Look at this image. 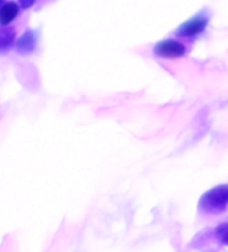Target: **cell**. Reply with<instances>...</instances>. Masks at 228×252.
Returning <instances> with one entry per match:
<instances>
[{
    "mask_svg": "<svg viewBox=\"0 0 228 252\" xmlns=\"http://www.w3.org/2000/svg\"><path fill=\"white\" fill-rule=\"evenodd\" d=\"M228 202V187L227 184L216 186L208 192H205L200 197L199 202V210L205 214H222L227 210Z\"/></svg>",
    "mask_w": 228,
    "mask_h": 252,
    "instance_id": "obj_1",
    "label": "cell"
},
{
    "mask_svg": "<svg viewBox=\"0 0 228 252\" xmlns=\"http://www.w3.org/2000/svg\"><path fill=\"white\" fill-rule=\"evenodd\" d=\"M208 23V18L204 15H197L195 18H192L191 20H188L186 23H183L176 31V35L183 37H192L196 36L200 32L204 31V28L207 27Z\"/></svg>",
    "mask_w": 228,
    "mask_h": 252,
    "instance_id": "obj_2",
    "label": "cell"
},
{
    "mask_svg": "<svg viewBox=\"0 0 228 252\" xmlns=\"http://www.w3.org/2000/svg\"><path fill=\"white\" fill-rule=\"evenodd\" d=\"M186 48L176 40L159 41L154 48V54L160 58H180L184 55Z\"/></svg>",
    "mask_w": 228,
    "mask_h": 252,
    "instance_id": "obj_3",
    "label": "cell"
},
{
    "mask_svg": "<svg viewBox=\"0 0 228 252\" xmlns=\"http://www.w3.org/2000/svg\"><path fill=\"white\" fill-rule=\"evenodd\" d=\"M37 44V35L35 31H27L24 32L20 39L16 41V52L22 54V55H28L35 51Z\"/></svg>",
    "mask_w": 228,
    "mask_h": 252,
    "instance_id": "obj_4",
    "label": "cell"
},
{
    "mask_svg": "<svg viewBox=\"0 0 228 252\" xmlns=\"http://www.w3.org/2000/svg\"><path fill=\"white\" fill-rule=\"evenodd\" d=\"M19 15V5L14 1L5 3L0 7V26H8Z\"/></svg>",
    "mask_w": 228,
    "mask_h": 252,
    "instance_id": "obj_5",
    "label": "cell"
},
{
    "mask_svg": "<svg viewBox=\"0 0 228 252\" xmlns=\"http://www.w3.org/2000/svg\"><path fill=\"white\" fill-rule=\"evenodd\" d=\"M16 32L12 27L1 26L0 27V51H7L15 43Z\"/></svg>",
    "mask_w": 228,
    "mask_h": 252,
    "instance_id": "obj_6",
    "label": "cell"
},
{
    "mask_svg": "<svg viewBox=\"0 0 228 252\" xmlns=\"http://www.w3.org/2000/svg\"><path fill=\"white\" fill-rule=\"evenodd\" d=\"M227 234H228V225L226 224V223L219 225L218 228L215 229V236H216V239H218L219 242H222V244H224V246L228 243Z\"/></svg>",
    "mask_w": 228,
    "mask_h": 252,
    "instance_id": "obj_7",
    "label": "cell"
},
{
    "mask_svg": "<svg viewBox=\"0 0 228 252\" xmlns=\"http://www.w3.org/2000/svg\"><path fill=\"white\" fill-rule=\"evenodd\" d=\"M35 3H36V0H19V5L24 9L31 8Z\"/></svg>",
    "mask_w": 228,
    "mask_h": 252,
    "instance_id": "obj_8",
    "label": "cell"
},
{
    "mask_svg": "<svg viewBox=\"0 0 228 252\" xmlns=\"http://www.w3.org/2000/svg\"><path fill=\"white\" fill-rule=\"evenodd\" d=\"M4 4V0H0V7Z\"/></svg>",
    "mask_w": 228,
    "mask_h": 252,
    "instance_id": "obj_9",
    "label": "cell"
}]
</instances>
